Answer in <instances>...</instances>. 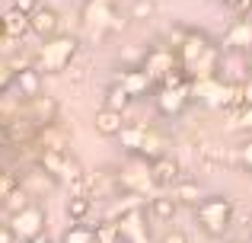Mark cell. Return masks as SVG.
I'll list each match as a JSON object with an SVG mask.
<instances>
[{
  "mask_svg": "<svg viewBox=\"0 0 252 243\" xmlns=\"http://www.w3.org/2000/svg\"><path fill=\"white\" fill-rule=\"evenodd\" d=\"M64 211H67L70 224H80L93 214V199L90 195H80V192H70V199L64 202Z\"/></svg>",
  "mask_w": 252,
  "mask_h": 243,
  "instance_id": "603a6c76",
  "label": "cell"
},
{
  "mask_svg": "<svg viewBox=\"0 0 252 243\" xmlns=\"http://www.w3.org/2000/svg\"><path fill=\"white\" fill-rule=\"evenodd\" d=\"M223 3H227V10L233 16H249L252 13V0H223Z\"/></svg>",
  "mask_w": 252,
  "mask_h": 243,
  "instance_id": "4dcf8cb0",
  "label": "cell"
},
{
  "mask_svg": "<svg viewBox=\"0 0 252 243\" xmlns=\"http://www.w3.org/2000/svg\"><path fill=\"white\" fill-rule=\"evenodd\" d=\"M252 48V19L249 16H236L233 23L227 26L220 38V51H230V55H246Z\"/></svg>",
  "mask_w": 252,
  "mask_h": 243,
  "instance_id": "8fae6325",
  "label": "cell"
},
{
  "mask_svg": "<svg viewBox=\"0 0 252 243\" xmlns=\"http://www.w3.org/2000/svg\"><path fill=\"white\" fill-rule=\"evenodd\" d=\"M147 202H150V218L154 221H172L179 211V202L172 199V192H154Z\"/></svg>",
  "mask_w": 252,
  "mask_h": 243,
  "instance_id": "44dd1931",
  "label": "cell"
},
{
  "mask_svg": "<svg viewBox=\"0 0 252 243\" xmlns=\"http://www.w3.org/2000/svg\"><path fill=\"white\" fill-rule=\"evenodd\" d=\"M13 87L19 90V96H23V100H32V96L42 93V74H38L32 64L16 68V74H13Z\"/></svg>",
  "mask_w": 252,
  "mask_h": 243,
  "instance_id": "ac0fdd59",
  "label": "cell"
},
{
  "mask_svg": "<svg viewBox=\"0 0 252 243\" xmlns=\"http://www.w3.org/2000/svg\"><path fill=\"white\" fill-rule=\"evenodd\" d=\"M115 182H118L122 192H134V195H141V199H150V195L157 192L154 179H150V167H147V160H141V157H131V160L122 167V173L115 176Z\"/></svg>",
  "mask_w": 252,
  "mask_h": 243,
  "instance_id": "5b68a950",
  "label": "cell"
},
{
  "mask_svg": "<svg viewBox=\"0 0 252 243\" xmlns=\"http://www.w3.org/2000/svg\"><path fill=\"white\" fill-rule=\"evenodd\" d=\"M115 83H122L125 93H128L131 100H141V96H147L150 90H154V80L147 77V70H144V68H128Z\"/></svg>",
  "mask_w": 252,
  "mask_h": 243,
  "instance_id": "9a60e30c",
  "label": "cell"
},
{
  "mask_svg": "<svg viewBox=\"0 0 252 243\" xmlns=\"http://www.w3.org/2000/svg\"><path fill=\"white\" fill-rule=\"evenodd\" d=\"M233 199H227V195H201L195 205V221L208 237H223L233 227Z\"/></svg>",
  "mask_w": 252,
  "mask_h": 243,
  "instance_id": "3957f363",
  "label": "cell"
},
{
  "mask_svg": "<svg viewBox=\"0 0 252 243\" xmlns=\"http://www.w3.org/2000/svg\"><path fill=\"white\" fill-rule=\"evenodd\" d=\"M189 90H191V103L198 100L201 106H208V109H227V100H230V80H223L220 74L189 80Z\"/></svg>",
  "mask_w": 252,
  "mask_h": 243,
  "instance_id": "8992f818",
  "label": "cell"
},
{
  "mask_svg": "<svg viewBox=\"0 0 252 243\" xmlns=\"http://www.w3.org/2000/svg\"><path fill=\"white\" fill-rule=\"evenodd\" d=\"M6 221H10V227H13V234H16V240H19V243H26V240L38 237V234H45V224H48V211H45L42 202L32 199V202H26L19 211L6 214Z\"/></svg>",
  "mask_w": 252,
  "mask_h": 243,
  "instance_id": "277c9868",
  "label": "cell"
},
{
  "mask_svg": "<svg viewBox=\"0 0 252 243\" xmlns=\"http://www.w3.org/2000/svg\"><path fill=\"white\" fill-rule=\"evenodd\" d=\"M35 6H38V0H13V10L26 13V16H29V13L35 10Z\"/></svg>",
  "mask_w": 252,
  "mask_h": 243,
  "instance_id": "836d02e7",
  "label": "cell"
},
{
  "mask_svg": "<svg viewBox=\"0 0 252 243\" xmlns=\"http://www.w3.org/2000/svg\"><path fill=\"white\" fill-rule=\"evenodd\" d=\"M102 106H109V109H118V112H125V109L131 106V96L125 93V87L122 83H112L109 90H105V103Z\"/></svg>",
  "mask_w": 252,
  "mask_h": 243,
  "instance_id": "d4e9b609",
  "label": "cell"
},
{
  "mask_svg": "<svg viewBox=\"0 0 252 243\" xmlns=\"http://www.w3.org/2000/svg\"><path fill=\"white\" fill-rule=\"evenodd\" d=\"M233 128H236V131H246V135H252V106L240 109V112L233 115Z\"/></svg>",
  "mask_w": 252,
  "mask_h": 243,
  "instance_id": "f1b7e54d",
  "label": "cell"
},
{
  "mask_svg": "<svg viewBox=\"0 0 252 243\" xmlns=\"http://www.w3.org/2000/svg\"><path fill=\"white\" fill-rule=\"evenodd\" d=\"M58 26H61V16H58L55 6H42L38 3L35 10L29 13V32L38 38H51L58 32Z\"/></svg>",
  "mask_w": 252,
  "mask_h": 243,
  "instance_id": "5bb4252c",
  "label": "cell"
},
{
  "mask_svg": "<svg viewBox=\"0 0 252 243\" xmlns=\"http://www.w3.org/2000/svg\"><path fill=\"white\" fill-rule=\"evenodd\" d=\"M93 240V227L90 224H70L67 231H64V237H61V243H90Z\"/></svg>",
  "mask_w": 252,
  "mask_h": 243,
  "instance_id": "4316f807",
  "label": "cell"
},
{
  "mask_svg": "<svg viewBox=\"0 0 252 243\" xmlns=\"http://www.w3.org/2000/svg\"><path fill=\"white\" fill-rule=\"evenodd\" d=\"M150 13H154V3H150V0H137V6H134V16L141 19V16H150Z\"/></svg>",
  "mask_w": 252,
  "mask_h": 243,
  "instance_id": "e575fe53",
  "label": "cell"
},
{
  "mask_svg": "<svg viewBox=\"0 0 252 243\" xmlns=\"http://www.w3.org/2000/svg\"><path fill=\"white\" fill-rule=\"evenodd\" d=\"M26 243H51V240L45 237V234H38V237H32V240H26Z\"/></svg>",
  "mask_w": 252,
  "mask_h": 243,
  "instance_id": "8d00e7d4",
  "label": "cell"
},
{
  "mask_svg": "<svg viewBox=\"0 0 252 243\" xmlns=\"http://www.w3.org/2000/svg\"><path fill=\"white\" fill-rule=\"evenodd\" d=\"M0 23H3V35L10 38V42H23V38L29 35V16L13 10V6L6 13H0Z\"/></svg>",
  "mask_w": 252,
  "mask_h": 243,
  "instance_id": "d6986e66",
  "label": "cell"
},
{
  "mask_svg": "<svg viewBox=\"0 0 252 243\" xmlns=\"http://www.w3.org/2000/svg\"><path fill=\"white\" fill-rule=\"evenodd\" d=\"M83 23L93 32H118L122 29V19H118L112 0H90L83 6Z\"/></svg>",
  "mask_w": 252,
  "mask_h": 243,
  "instance_id": "ba28073f",
  "label": "cell"
},
{
  "mask_svg": "<svg viewBox=\"0 0 252 243\" xmlns=\"http://www.w3.org/2000/svg\"><path fill=\"white\" fill-rule=\"evenodd\" d=\"M147 125H141V122H134V125H128V122H125V128L122 131H118V144H122V150H125V154H128V157H137V154H141V147H144V141H147Z\"/></svg>",
  "mask_w": 252,
  "mask_h": 243,
  "instance_id": "e0dca14e",
  "label": "cell"
},
{
  "mask_svg": "<svg viewBox=\"0 0 252 243\" xmlns=\"http://www.w3.org/2000/svg\"><path fill=\"white\" fill-rule=\"evenodd\" d=\"M26 202H32V195L26 192V186H23V182H19V186L13 189L10 195H3V199H0V208H3L6 214H13V211H19V208H23Z\"/></svg>",
  "mask_w": 252,
  "mask_h": 243,
  "instance_id": "cb8c5ba5",
  "label": "cell"
},
{
  "mask_svg": "<svg viewBox=\"0 0 252 243\" xmlns=\"http://www.w3.org/2000/svg\"><path fill=\"white\" fill-rule=\"evenodd\" d=\"M77 55H80V42H77L74 35L55 32L51 38H42V48L35 51L32 68H35L42 77L45 74H64V70L77 61Z\"/></svg>",
  "mask_w": 252,
  "mask_h": 243,
  "instance_id": "7a4b0ae2",
  "label": "cell"
},
{
  "mask_svg": "<svg viewBox=\"0 0 252 243\" xmlns=\"http://www.w3.org/2000/svg\"><path fill=\"white\" fill-rule=\"evenodd\" d=\"M3 42H10V38L3 35V23H0V45H3Z\"/></svg>",
  "mask_w": 252,
  "mask_h": 243,
  "instance_id": "74e56055",
  "label": "cell"
},
{
  "mask_svg": "<svg viewBox=\"0 0 252 243\" xmlns=\"http://www.w3.org/2000/svg\"><path fill=\"white\" fill-rule=\"evenodd\" d=\"M0 170H3V167H0Z\"/></svg>",
  "mask_w": 252,
  "mask_h": 243,
  "instance_id": "60d3db41",
  "label": "cell"
},
{
  "mask_svg": "<svg viewBox=\"0 0 252 243\" xmlns=\"http://www.w3.org/2000/svg\"><path fill=\"white\" fill-rule=\"evenodd\" d=\"M236 160H240L243 170H249V173H252V138H246V141L236 147Z\"/></svg>",
  "mask_w": 252,
  "mask_h": 243,
  "instance_id": "f546056e",
  "label": "cell"
},
{
  "mask_svg": "<svg viewBox=\"0 0 252 243\" xmlns=\"http://www.w3.org/2000/svg\"><path fill=\"white\" fill-rule=\"evenodd\" d=\"M93 128H96V135L102 138H115L118 131L125 128V112H118V109H96V115H93Z\"/></svg>",
  "mask_w": 252,
  "mask_h": 243,
  "instance_id": "2e32d148",
  "label": "cell"
},
{
  "mask_svg": "<svg viewBox=\"0 0 252 243\" xmlns=\"http://www.w3.org/2000/svg\"><path fill=\"white\" fill-rule=\"evenodd\" d=\"M13 74H16V68H13V61H6V58H0V96H3L6 90L13 87Z\"/></svg>",
  "mask_w": 252,
  "mask_h": 243,
  "instance_id": "83f0119b",
  "label": "cell"
},
{
  "mask_svg": "<svg viewBox=\"0 0 252 243\" xmlns=\"http://www.w3.org/2000/svg\"><path fill=\"white\" fill-rule=\"evenodd\" d=\"M0 243H19V240H16V234H13V227H10V221H6V218H0Z\"/></svg>",
  "mask_w": 252,
  "mask_h": 243,
  "instance_id": "1f68e13d",
  "label": "cell"
},
{
  "mask_svg": "<svg viewBox=\"0 0 252 243\" xmlns=\"http://www.w3.org/2000/svg\"><path fill=\"white\" fill-rule=\"evenodd\" d=\"M252 106V80L246 77V80H233L230 83V100H227V109L223 112H230V115H236L240 109H246Z\"/></svg>",
  "mask_w": 252,
  "mask_h": 243,
  "instance_id": "ffe728a7",
  "label": "cell"
},
{
  "mask_svg": "<svg viewBox=\"0 0 252 243\" xmlns=\"http://www.w3.org/2000/svg\"><path fill=\"white\" fill-rule=\"evenodd\" d=\"M172 199L179 202V205H198V199H201V189H198V179H185V176H179L176 182H172Z\"/></svg>",
  "mask_w": 252,
  "mask_h": 243,
  "instance_id": "7402d4cb",
  "label": "cell"
},
{
  "mask_svg": "<svg viewBox=\"0 0 252 243\" xmlns=\"http://www.w3.org/2000/svg\"><path fill=\"white\" fill-rule=\"evenodd\" d=\"M220 45L211 42L208 32L201 29H185L176 42V58L182 64L185 77L198 80V77H214L220 70Z\"/></svg>",
  "mask_w": 252,
  "mask_h": 243,
  "instance_id": "6da1fadb",
  "label": "cell"
},
{
  "mask_svg": "<svg viewBox=\"0 0 252 243\" xmlns=\"http://www.w3.org/2000/svg\"><path fill=\"white\" fill-rule=\"evenodd\" d=\"M29 103V109H26V119L32 122V128H45V125H51V122H58V100H51V96H32V100H26Z\"/></svg>",
  "mask_w": 252,
  "mask_h": 243,
  "instance_id": "7c38bea8",
  "label": "cell"
},
{
  "mask_svg": "<svg viewBox=\"0 0 252 243\" xmlns=\"http://www.w3.org/2000/svg\"><path fill=\"white\" fill-rule=\"evenodd\" d=\"M154 103H157V112H160L163 119H179V115L191 106L189 80H185V83H163V87L157 90Z\"/></svg>",
  "mask_w": 252,
  "mask_h": 243,
  "instance_id": "52a82bcc",
  "label": "cell"
},
{
  "mask_svg": "<svg viewBox=\"0 0 252 243\" xmlns=\"http://www.w3.org/2000/svg\"><path fill=\"white\" fill-rule=\"evenodd\" d=\"M160 243H189V237H185L179 227H172V231H166V234L160 237Z\"/></svg>",
  "mask_w": 252,
  "mask_h": 243,
  "instance_id": "d6a6232c",
  "label": "cell"
},
{
  "mask_svg": "<svg viewBox=\"0 0 252 243\" xmlns=\"http://www.w3.org/2000/svg\"><path fill=\"white\" fill-rule=\"evenodd\" d=\"M93 237H96V243H122L118 224H115V221H105V218L93 227Z\"/></svg>",
  "mask_w": 252,
  "mask_h": 243,
  "instance_id": "484cf974",
  "label": "cell"
},
{
  "mask_svg": "<svg viewBox=\"0 0 252 243\" xmlns=\"http://www.w3.org/2000/svg\"><path fill=\"white\" fill-rule=\"evenodd\" d=\"M233 243H243V240H233Z\"/></svg>",
  "mask_w": 252,
  "mask_h": 243,
  "instance_id": "ab89813d",
  "label": "cell"
},
{
  "mask_svg": "<svg viewBox=\"0 0 252 243\" xmlns=\"http://www.w3.org/2000/svg\"><path fill=\"white\" fill-rule=\"evenodd\" d=\"M118 234H122V243H150V227H147V211L144 205L125 211L122 218H115Z\"/></svg>",
  "mask_w": 252,
  "mask_h": 243,
  "instance_id": "30bf717a",
  "label": "cell"
},
{
  "mask_svg": "<svg viewBox=\"0 0 252 243\" xmlns=\"http://www.w3.org/2000/svg\"><path fill=\"white\" fill-rule=\"evenodd\" d=\"M90 243H96V237H93V240H90Z\"/></svg>",
  "mask_w": 252,
  "mask_h": 243,
  "instance_id": "f35d334b",
  "label": "cell"
},
{
  "mask_svg": "<svg viewBox=\"0 0 252 243\" xmlns=\"http://www.w3.org/2000/svg\"><path fill=\"white\" fill-rule=\"evenodd\" d=\"M141 68L147 70V77L154 83H163L172 70L182 68V64H179V58H176V48H163V45H157V48H150L147 55H144Z\"/></svg>",
  "mask_w": 252,
  "mask_h": 243,
  "instance_id": "9c48e42d",
  "label": "cell"
},
{
  "mask_svg": "<svg viewBox=\"0 0 252 243\" xmlns=\"http://www.w3.org/2000/svg\"><path fill=\"white\" fill-rule=\"evenodd\" d=\"M147 167H150V179H154L157 189H169L172 182L182 176V167H179V160H176V157H169V154H160L157 160H150Z\"/></svg>",
  "mask_w": 252,
  "mask_h": 243,
  "instance_id": "4fadbf2b",
  "label": "cell"
},
{
  "mask_svg": "<svg viewBox=\"0 0 252 243\" xmlns=\"http://www.w3.org/2000/svg\"><path fill=\"white\" fill-rule=\"evenodd\" d=\"M243 68H246V77L252 80V48L246 51V55H243Z\"/></svg>",
  "mask_w": 252,
  "mask_h": 243,
  "instance_id": "d590c367",
  "label": "cell"
}]
</instances>
